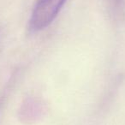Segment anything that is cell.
<instances>
[{"mask_svg": "<svg viewBox=\"0 0 125 125\" xmlns=\"http://www.w3.org/2000/svg\"><path fill=\"white\" fill-rule=\"evenodd\" d=\"M67 0H38L29 21V28L38 32L51 24Z\"/></svg>", "mask_w": 125, "mask_h": 125, "instance_id": "6da1fadb", "label": "cell"}]
</instances>
